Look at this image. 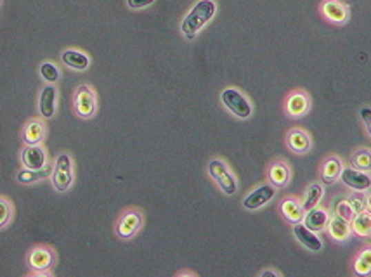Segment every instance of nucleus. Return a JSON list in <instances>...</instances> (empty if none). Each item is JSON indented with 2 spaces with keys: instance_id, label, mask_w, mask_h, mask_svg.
I'll use <instances>...</instances> for the list:
<instances>
[{
  "instance_id": "nucleus-1",
  "label": "nucleus",
  "mask_w": 371,
  "mask_h": 277,
  "mask_svg": "<svg viewBox=\"0 0 371 277\" xmlns=\"http://www.w3.org/2000/svg\"><path fill=\"white\" fill-rule=\"evenodd\" d=\"M215 12H217V4H215L214 0H198L181 23V32L184 35V39H197L198 33L214 19Z\"/></svg>"
},
{
  "instance_id": "nucleus-2",
  "label": "nucleus",
  "mask_w": 371,
  "mask_h": 277,
  "mask_svg": "<svg viewBox=\"0 0 371 277\" xmlns=\"http://www.w3.org/2000/svg\"><path fill=\"white\" fill-rule=\"evenodd\" d=\"M208 175L214 178V182L224 194L232 196L238 189V181H236L232 172L229 170V167L222 160H212L208 163Z\"/></svg>"
},
{
  "instance_id": "nucleus-3",
  "label": "nucleus",
  "mask_w": 371,
  "mask_h": 277,
  "mask_svg": "<svg viewBox=\"0 0 371 277\" xmlns=\"http://www.w3.org/2000/svg\"><path fill=\"white\" fill-rule=\"evenodd\" d=\"M73 107L75 113L83 120H90L97 113V97L90 85H80L73 96Z\"/></svg>"
},
{
  "instance_id": "nucleus-4",
  "label": "nucleus",
  "mask_w": 371,
  "mask_h": 277,
  "mask_svg": "<svg viewBox=\"0 0 371 277\" xmlns=\"http://www.w3.org/2000/svg\"><path fill=\"white\" fill-rule=\"evenodd\" d=\"M221 101L229 111H231L234 116L241 118V120H246L250 118L254 110H252L250 101L246 99L238 89H224L221 94Z\"/></svg>"
},
{
  "instance_id": "nucleus-5",
  "label": "nucleus",
  "mask_w": 371,
  "mask_h": 277,
  "mask_svg": "<svg viewBox=\"0 0 371 277\" xmlns=\"http://www.w3.org/2000/svg\"><path fill=\"white\" fill-rule=\"evenodd\" d=\"M73 184V163L70 154L63 153L57 156L52 170V185L56 191L66 192Z\"/></svg>"
},
{
  "instance_id": "nucleus-6",
  "label": "nucleus",
  "mask_w": 371,
  "mask_h": 277,
  "mask_svg": "<svg viewBox=\"0 0 371 277\" xmlns=\"http://www.w3.org/2000/svg\"><path fill=\"white\" fill-rule=\"evenodd\" d=\"M319 11H321L323 18L328 19L332 25L342 26L349 21V6L342 0H323L321 6H319Z\"/></svg>"
},
{
  "instance_id": "nucleus-7",
  "label": "nucleus",
  "mask_w": 371,
  "mask_h": 277,
  "mask_svg": "<svg viewBox=\"0 0 371 277\" xmlns=\"http://www.w3.org/2000/svg\"><path fill=\"white\" fill-rule=\"evenodd\" d=\"M285 110L286 114L292 118L305 116V114L309 113V110H311V97L302 89L293 90V92H290L288 97H286Z\"/></svg>"
},
{
  "instance_id": "nucleus-8",
  "label": "nucleus",
  "mask_w": 371,
  "mask_h": 277,
  "mask_svg": "<svg viewBox=\"0 0 371 277\" xmlns=\"http://www.w3.org/2000/svg\"><path fill=\"white\" fill-rule=\"evenodd\" d=\"M143 214L137 210H129L121 215L117 224V234L121 239H132L143 227Z\"/></svg>"
},
{
  "instance_id": "nucleus-9",
  "label": "nucleus",
  "mask_w": 371,
  "mask_h": 277,
  "mask_svg": "<svg viewBox=\"0 0 371 277\" xmlns=\"http://www.w3.org/2000/svg\"><path fill=\"white\" fill-rule=\"evenodd\" d=\"M276 196V187L272 184H262L259 187H255L250 194L243 199V208L245 210H259L264 205H268L269 201H272Z\"/></svg>"
},
{
  "instance_id": "nucleus-10",
  "label": "nucleus",
  "mask_w": 371,
  "mask_h": 277,
  "mask_svg": "<svg viewBox=\"0 0 371 277\" xmlns=\"http://www.w3.org/2000/svg\"><path fill=\"white\" fill-rule=\"evenodd\" d=\"M340 181L343 182V185H347L349 189L356 192H364L368 189H371V177L363 170H357L354 167L343 168L342 174H340Z\"/></svg>"
},
{
  "instance_id": "nucleus-11",
  "label": "nucleus",
  "mask_w": 371,
  "mask_h": 277,
  "mask_svg": "<svg viewBox=\"0 0 371 277\" xmlns=\"http://www.w3.org/2000/svg\"><path fill=\"white\" fill-rule=\"evenodd\" d=\"M268 181L269 184L274 185L276 189H283L292 181V170L286 160H276L269 165L268 168Z\"/></svg>"
},
{
  "instance_id": "nucleus-12",
  "label": "nucleus",
  "mask_w": 371,
  "mask_h": 277,
  "mask_svg": "<svg viewBox=\"0 0 371 277\" xmlns=\"http://www.w3.org/2000/svg\"><path fill=\"white\" fill-rule=\"evenodd\" d=\"M286 146L292 153L307 154L312 147V138L303 128H292L286 134Z\"/></svg>"
},
{
  "instance_id": "nucleus-13",
  "label": "nucleus",
  "mask_w": 371,
  "mask_h": 277,
  "mask_svg": "<svg viewBox=\"0 0 371 277\" xmlns=\"http://www.w3.org/2000/svg\"><path fill=\"white\" fill-rule=\"evenodd\" d=\"M21 163L30 170H42L47 165V151L40 144L25 146V150L21 151Z\"/></svg>"
},
{
  "instance_id": "nucleus-14",
  "label": "nucleus",
  "mask_w": 371,
  "mask_h": 277,
  "mask_svg": "<svg viewBox=\"0 0 371 277\" xmlns=\"http://www.w3.org/2000/svg\"><path fill=\"white\" fill-rule=\"evenodd\" d=\"M293 236H295L297 241L302 246H305L309 252L318 253L323 249V241L318 238V232H312L311 229H307L302 222L293 224Z\"/></svg>"
},
{
  "instance_id": "nucleus-15",
  "label": "nucleus",
  "mask_w": 371,
  "mask_h": 277,
  "mask_svg": "<svg viewBox=\"0 0 371 277\" xmlns=\"http://www.w3.org/2000/svg\"><path fill=\"white\" fill-rule=\"evenodd\" d=\"M279 212H281L283 218L290 224H299V222L303 220V215H305L302 203L297 198H293V196L283 199L281 205H279Z\"/></svg>"
},
{
  "instance_id": "nucleus-16",
  "label": "nucleus",
  "mask_w": 371,
  "mask_h": 277,
  "mask_svg": "<svg viewBox=\"0 0 371 277\" xmlns=\"http://www.w3.org/2000/svg\"><path fill=\"white\" fill-rule=\"evenodd\" d=\"M330 220V214L325 210V208H311V210H307L305 215H303L302 224L305 225L307 229H311L312 232H321L325 231L326 225H328Z\"/></svg>"
},
{
  "instance_id": "nucleus-17",
  "label": "nucleus",
  "mask_w": 371,
  "mask_h": 277,
  "mask_svg": "<svg viewBox=\"0 0 371 277\" xmlns=\"http://www.w3.org/2000/svg\"><path fill=\"white\" fill-rule=\"evenodd\" d=\"M56 101H57V90L54 85H46L40 92L39 97V111L40 116L50 120L56 114Z\"/></svg>"
},
{
  "instance_id": "nucleus-18",
  "label": "nucleus",
  "mask_w": 371,
  "mask_h": 277,
  "mask_svg": "<svg viewBox=\"0 0 371 277\" xmlns=\"http://www.w3.org/2000/svg\"><path fill=\"white\" fill-rule=\"evenodd\" d=\"M46 138V125L42 120H30L28 123L23 128V141H25V146H37V144H42V141Z\"/></svg>"
},
{
  "instance_id": "nucleus-19",
  "label": "nucleus",
  "mask_w": 371,
  "mask_h": 277,
  "mask_svg": "<svg viewBox=\"0 0 371 277\" xmlns=\"http://www.w3.org/2000/svg\"><path fill=\"white\" fill-rule=\"evenodd\" d=\"M61 61H63L65 66L72 68V70H77V72H83V70H87V68L90 66V57L87 56L86 52L77 50V49L63 50V54H61Z\"/></svg>"
},
{
  "instance_id": "nucleus-20",
  "label": "nucleus",
  "mask_w": 371,
  "mask_h": 277,
  "mask_svg": "<svg viewBox=\"0 0 371 277\" xmlns=\"http://www.w3.org/2000/svg\"><path fill=\"white\" fill-rule=\"evenodd\" d=\"M326 229H328V234L332 236L333 241H339V243L347 241V239L350 238V234H352L350 222L343 220V218L339 217V215H333V217H330Z\"/></svg>"
},
{
  "instance_id": "nucleus-21",
  "label": "nucleus",
  "mask_w": 371,
  "mask_h": 277,
  "mask_svg": "<svg viewBox=\"0 0 371 277\" xmlns=\"http://www.w3.org/2000/svg\"><path fill=\"white\" fill-rule=\"evenodd\" d=\"M28 263L37 272H46L54 263V253L49 248H35L32 249L28 256Z\"/></svg>"
},
{
  "instance_id": "nucleus-22",
  "label": "nucleus",
  "mask_w": 371,
  "mask_h": 277,
  "mask_svg": "<svg viewBox=\"0 0 371 277\" xmlns=\"http://www.w3.org/2000/svg\"><path fill=\"white\" fill-rule=\"evenodd\" d=\"M342 170V160L337 156H330L328 160H325V163H323L321 167V181L325 182V184H333V182L340 178Z\"/></svg>"
},
{
  "instance_id": "nucleus-23",
  "label": "nucleus",
  "mask_w": 371,
  "mask_h": 277,
  "mask_svg": "<svg viewBox=\"0 0 371 277\" xmlns=\"http://www.w3.org/2000/svg\"><path fill=\"white\" fill-rule=\"evenodd\" d=\"M350 227H352L354 234L359 238H371V212L364 210L354 215V218L350 220Z\"/></svg>"
},
{
  "instance_id": "nucleus-24",
  "label": "nucleus",
  "mask_w": 371,
  "mask_h": 277,
  "mask_svg": "<svg viewBox=\"0 0 371 277\" xmlns=\"http://www.w3.org/2000/svg\"><path fill=\"white\" fill-rule=\"evenodd\" d=\"M323 196H325V187H323L319 182H314V184L309 185V187L305 189V192H303V201H302L303 210L307 212V210H311V208L319 206Z\"/></svg>"
},
{
  "instance_id": "nucleus-25",
  "label": "nucleus",
  "mask_w": 371,
  "mask_h": 277,
  "mask_svg": "<svg viewBox=\"0 0 371 277\" xmlns=\"http://www.w3.org/2000/svg\"><path fill=\"white\" fill-rule=\"evenodd\" d=\"M50 174H52V168H50L49 165H46L42 170H30V168H23V170L18 172V181L21 182V184H35V182L49 177Z\"/></svg>"
},
{
  "instance_id": "nucleus-26",
  "label": "nucleus",
  "mask_w": 371,
  "mask_h": 277,
  "mask_svg": "<svg viewBox=\"0 0 371 277\" xmlns=\"http://www.w3.org/2000/svg\"><path fill=\"white\" fill-rule=\"evenodd\" d=\"M350 167L357 168V170L370 172L371 170V150L370 147L357 150L356 153L350 156Z\"/></svg>"
},
{
  "instance_id": "nucleus-27",
  "label": "nucleus",
  "mask_w": 371,
  "mask_h": 277,
  "mask_svg": "<svg viewBox=\"0 0 371 277\" xmlns=\"http://www.w3.org/2000/svg\"><path fill=\"white\" fill-rule=\"evenodd\" d=\"M354 272L357 276H370L371 274V248H364L363 252L357 255L356 262H354Z\"/></svg>"
},
{
  "instance_id": "nucleus-28",
  "label": "nucleus",
  "mask_w": 371,
  "mask_h": 277,
  "mask_svg": "<svg viewBox=\"0 0 371 277\" xmlns=\"http://www.w3.org/2000/svg\"><path fill=\"white\" fill-rule=\"evenodd\" d=\"M333 214L339 215V217H342L343 220L347 222L352 220L354 215H356L347 199H335V201H333Z\"/></svg>"
},
{
  "instance_id": "nucleus-29",
  "label": "nucleus",
  "mask_w": 371,
  "mask_h": 277,
  "mask_svg": "<svg viewBox=\"0 0 371 277\" xmlns=\"http://www.w3.org/2000/svg\"><path fill=\"white\" fill-rule=\"evenodd\" d=\"M40 75H42V79L49 83H56L57 80L61 79L59 68H57L54 63H49V61L40 64Z\"/></svg>"
},
{
  "instance_id": "nucleus-30",
  "label": "nucleus",
  "mask_w": 371,
  "mask_h": 277,
  "mask_svg": "<svg viewBox=\"0 0 371 277\" xmlns=\"http://www.w3.org/2000/svg\"><path fill=\"white\" fill-rule=\"evenodd\" d=\"M12 218V206L6 198H0V229H4L6 225L11 222Z\"/></svg>"
},
{
  "instance_id": "nucleus-31",
  "label": "nucleus",
  "mask_w": 371,
  "mask_h": 277,
  "mask_svg": "<svg viewBox=\"0 0 371 277\" xmlns=\"http://www.w3.org/2000/svg\"><path fill=\"white\" fill-rule=\"evenodd\" d=\"M347 201L352 206L354 214H361V212L366 210V196L364 194H352Z\"/></svg>"
},
{
  "instance_id": "nucleus-32",
  "label": "nucleus",
  "mask_w": 371,
  "mask_h": 277,
  "mask_svg": "<svg viewBox=\"0 0 371 277\" xmlns=\"http://www.w3.org/2000/svg\"><path fill=\"white\" fill-rule=\"evenodd\" d=\"M157 0H127V8L132 11H139V9H146L153 6Z\"/></svg>"
},
{
  "instance_id": "nucleus-33",
  "label": "nucleus",
  "mask_w": 371,
  "mask_h": 277,
  "mask_svg": "<svg viewBox=\"0 0 371 277\" xmlns=\"http://www.w3.org/2000/svg\"><path fill=\"white\" fill-rule=\"evenodd\" d=\"M359 114H361V120H363L364 125H366L368 134H370V137H371V107H363V110L359 111Z\"/></svg>"
},
{
  "instance_id": "nucleus-34",
  "label": "nucleus",
  "mask_w": 371,
  "mask_h": 277,
  "mask_svg": "<svg viewBox=\"0 0 371 277\" xmlns=\"http://www.w3.org/2000/svg\"><path fill=\"white\" fill-rule=\"evenodd\" d=\"M366 210L371 212V194L366 196Z\"/></svg>"
},
{
  "instance_id": "nucleus-35",
  "label": "nucleus",
  "mask_w": 371,
  "mask_h": 277,
  "mask_svg": "<svg viewBox=\"0 0 371 277\" xmlns=\"http://www.w3.org/2000/svg\"><path fill=\"white\" fill-rule=\"evenodd\" d=\"M261 276H262V277H265V276H272V277H274V276H278V274H276V272H271V270H268V272H262Z\"/></svg>"
},
{
  "instance_id": "nucleus-36",
  "label": "nucleus",
  "mask_w": 371,
  "mask_h": 277,
  "mask_svg": "<svg viewBox=\"0 0 371 277\" xmlns=\"http://www.w3.org/2000/svg\"><path fill=\"white\" fill-rule=\"evenodd\" d=\"M0 6H2V0H0Z\"/></svg>"
}]
</instances>
